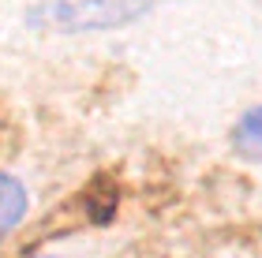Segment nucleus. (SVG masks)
I'll use <instances>...</instances> for the list:
<instances>
[{
	"instance_id": "nucleus-2",
	"label": "nucleus",
	"mask_w": 262,
	"mask_h": 258,
	"mask_svg": "<svg viewBox=\"0 0 262 258\" xmlns=\"http://www.w3.org/2000/svg\"><path fill=\"white\" fill-rule=\"evenodd\" d=\"M27 187H23L15 176L0 172V240L8 232H15V225L27 217Z\"/></svg>"
},
{
	"instance_id": "nucleus-4",
	"label": "nucleus",
	"mask_w": 262,
	"mask_h": 258,
	"mask_svg": "<svg viewBox=\"0 0 262 258\" xmlns=\"http://www.w3.org/2000/svg\"><path fill=\"white\" fill-rule=\"evenodd\" d=\"M34 258H60V254H34Z\"/></svg>"
},
{
	"instance_id": "nucleus-1",
	"label": "nucleus",
	"mask_w": 262,
	"mask_h": 258,
	"mask_svg": "<svg viewBox=\"0 0 262 258\" xmlns=\"http://www.w3.org/2000/svg\"><path fill=\"white\" fill-rule=\"evenodd\" d=\"M150 11V0H45L27 11V27L53 34H86L127 27Z\"/></svg>"
},
{
	"instance_id": "nucleus-3",
	"label": "nucleus",
	"mask_w": 262,
	"mask_h": 258,
	"mask_svg": "<svg viewBox=\"0 0 262 258\" xmlns=\"http://www.w3.org/2000/svg\"><path fill=\"white\" fill-rule=\"evenodd\" d=\"M232 143L244 157L262 161V105H255V109H247L240 116V124H236V131H232Z\"/></svg>"
}]
</instances>
